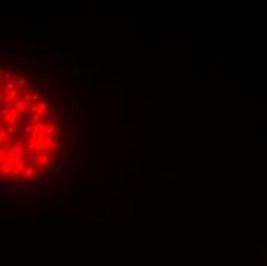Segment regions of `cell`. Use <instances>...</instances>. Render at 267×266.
Listing matches in <instances>:
<instances>
[{"mask_svg":"<svg viewBox=\"0 0 267 266\" xmlns=\"http://www.w3.org/2000/svg\"><path fill=\"white\" fill-rule=\"evenodd\" d=\"M68 115L52 80L37 68L2 63V182L31 188L62 168Z\"/></svg>","mask_w":267,"mask_h":266,"instance_id":"6da1fadb","label":"cell"}]
</instances>
